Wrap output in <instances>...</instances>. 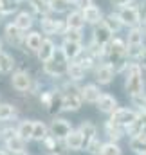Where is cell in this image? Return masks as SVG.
<instances>
[{"instance_id": "8d00e7d4", "label": "cell", "mask_w": 146, "mask_h": 155, "mask_svg": "<svg viewBox=\"0 0 146 155\" xmlns=\"http://www.w3.org/2000/svg\"><path fill=\"white\" fill-rule=\"evenodd\" d=\"M98 155H123V150L119 148V144H117V143L108 141V143L101 144V148H99V153H98Z\"/></svg>"}, {"instance_id": "bcb514c9", "label": "cell", "mask_w": 146, "mask_h": 155, "mask_svg": "<svg viewBox=\"0 0 146 155\" xmlns=\"http://www.w3.org/2000/svg\"><path fill=\"white\" fill-rule=\"evenodd\" d=\"M0 155H9L7 152H4V150H0Z\"/></svg>"}, {"instance_id": "7bdbcfd3", "label": "cell", "mask_w": 146, "mask_h": 155, "mask_svg": "<svg viewBox=\"0 0 146 155\" xmlns=\"http://www.w3.org/2000/svg\"><path fill=\"white\" fill-rule=\"evenodd\" d=\"M72 4L76 5V7H78V9H79V11H83L85 7H88V5H92L94 2H92V0H74Z\"/></svg>"}, {"instance_id": "484cf974", "label": "cell", "mask_w": 146, "mask_h": 155, "mask_svg": "<svg viewBox=\"0 0 146 155\" xmlns=\"http://www.w3.org/2000/svg\"><path fill=\"white\" fill-rule=\"evenodd\" d=\"M85 72H87V71H85V69H83L76 60L67 63V72H65V74H67L69 79L74 81V83H76V81H81V79L85 78Z\"/></svg>"}, {"instance_id": "3957f363", "label": "cell", "mask_w": 146, "mask_h": 155, "mask_svg": "<svg viewBox=\"0 0 146 155\" xmlns=\"http://www.w3.org/2000/svg\"><path fill=\"white\" fill-rule=\"evenodd\" d=\"M61 92V110L65 112H78L81 108V87H78L74 81H69L63 85Z\"/></svg>"}, {"instance_id": "8fae6325", "label": "cell", "mask_w": 146, "mask_h": 155, "mask_svg": "<svg viewBox=\"0 0 146 155\" xmlns=\"http://www.w3.org/2000/svg\"><path fill=\"white\" fill-rule=\"evenodd\" d=\"M41 144L45 146V150H47L49 155H69V150H67V146L63 144V141L54 139L51 134L41 141Z\"/></svg>"}, {"instance_id": "f546056e", "label": "cell", "mask_w": 146, "mask_h": 155, "mask_svg": "<svg viewBox=\"0 0 146 155\" xmlns=\"http://www.w3.org/2000/svg\"><path fill=\"white\" fill-rule=\"evenodd\" d=\"M27 4H29L31 11L40 15V16H49V13H51L47 0H27Z\"/></svg>"}, {"instance_id": "d6a6232c", "label": "cell", "mask_w": 146, "mask_h": 155, "mask_svg": "<svg viewBox=\"0 0 146 155\" xmlns=\"http://www.w3.org/2000/svg\"><path fill=\"white\" fill-rule=\"evenodd\" d=\"M101 22H103L110 31H112V35H114V33H119V31L123 29V24H121V20H119L117 13H110L107 18H101Z\"/></svg>"}, {"instance_id": "7dc6e473", "label": "cell", "mask_w": 146, "mask_h": 155, "mask_svg": "<svg viewBox=\"0 0 146 155\" xmlns=\"http://www.w3.org/2000/svg\"><path fill=\"white\" fill-rule=\"evenodd\" d=\"M143 134H146V124H144V128H143Z\"/></svg>"}, {"instance_id": "7a4b0ae2", "label": "cell", "mask_w": 146, "mask_h": 155, "mask_svg": "<svg viewBox=\"0 0 146 155\" xmlns=\"http://www.w3.org/2000/svg\"><path fill=\"white\" fill-rule=\"evenodd\" d=\"M124 90H126V94L130 97L144 92L143 71L139 69L137 63H128L126 69H124Z\"/></svg>"}, {"instance_id": "7c38bea8", "label": "cell", "mask_w": 146, "mask_h": 155, "mask_svg": "<svg viewBox=\"0 0 146 155\" xmlns=\"http://www.w3.org/2000/svg\"><path fill=\"white\" fill-rule=\"evenodd\" d=\"M60 51H61V54L67 58V61H74V60H78L79 54L83 52V47H81L79 41H69V40H63Z\"/></svg>"}, {"instance_id": "30bf717a", "label": "cell", "mask_w": 146, "mask_h": 155, "mask_svg": "<svg viewBox=\"0 0 146 155\" xmlns=\"http://www.w3.org/2000/svg\"><path fill=\"white\" fill-rule=\"evenodd\" d=\"M11 85L18 92H27L31 88V85H33V78L29 76V72H25V71H16L13 74V78H11Z\"/></svg>"}, {"instance_id": "ba28073f", "label": "cell", "mask_w": 146, "mask_h": 155, "mask_svg": "<svg viewBox=\"0 0 146 155\" xmlns=\"http://www.w3.org/2000/svg\"><path fill=\"white\" fill-rule=\"evenodd\" d=\"M112 38H114L112 31H110L103 22H99V24H96V25H94V31H92V43H94V45H98V47L105 49Z\"/></svg>"}, {"instance_id": "cb8c5ba5", "label": "cell", "mask_w": 146, "mask_h": 155, "mask_svg": "<svg viewBox=\"0 0 146 155\" xmlns=\"http://www.w3.org/2000/svg\"><path fill=\"white\" fill-rule=\"evenodd\" d=\"M41 40H43L41 38V33H36V31H33L27 36H24V43H25L24 52H36L40 49V45H41Z\"/></svg>"}, {"instance_id": "836d02e7", "label": "cell", "mask_w": 146, "mask_h": 155, "mask_svg": "<svg viewBox=\"0 0 146 155\" xmlns=\"http://www.w3.org/2000/svg\"><path fill=\"white\" fill-rule=\"evenodd\" d=\"M144 41V31L143 27H132L128 31V38H126V45H135V43H143Z\"/></svg>"}, {"instance_id": "f6af8a7d", "label": "cell", "mask_w": 146, "mask_h": 155, "mask_svg": "<svg viewBox=\"0 0 146 155\" xmlns=\"http://www.w3.org/2000/svg\"><path fill=\"white\" fill-rule=\"evenodd\" d=\"M112 2H114L115 5H119V7H121V5H126V4H134L135 0H112Z\"/></svg>"}, {"instance_id": "60d3db41", "label": "cell", "mask_w": 146, "mask_h": 155, "mask_svg": "<svg viewBox=\"0 0 146 155\" xmlns=\"http://www.w3.org/2000/svg\"><path fill=\"white\" fill-rule=\"evenodd\" d=\"M81 38H83L81 29H69V27H65V31H63V40H69V41H79V43H81Z\"/></svg>"}, {"instance_id": "277c9868", "label": "cell", "mask_w": 146, "mask_h": 155, "mask_svg": "<svg viewBox=\"0 0 146 155\" xmlns=\"http://www.w3.org/2000/svg\"><path fill=\"white\" fill-rule=\"evenodd\" d=\"M67 58L61 54V51H54V56L47 61H43V72L51 78H61L67 72Z\"/></svg>"}, {"instance_id": "b9f144b4", "label": "cell", "mask_w": 146, "mask_h": 155, "mask_svg": "<svg viewBox=\"0 0 146 155\" xmlns=\"http://www.w3.org/2000/svg\"><path fill=\"white\" fill-rule=\"evenodd\" d=\"M101 144H103V143L99 141V137H94V139H92V141H90L88 144H85L83 148L87 150V153H90V155H98V153H99V148H101Z\"/></svg>"}, {"instance_id": "9a60e30c", "label": "cell", "mask_w": 146, "mask_h": 155, "mask_svg": "<svg viewBox=\"0 0 146 155\" xmlns=\"http://www.w3.org/2000/svg\"><path fill=\"white\" fill-rule=\"evenodd\" d=\"M114 76H115V71L110 67L108 63H103L96 69V81L99 85H110L114 81Z\"/></svg>"}, {"instance_id": "681fc988", "label": "cell", "mask_w": 146, "mask_h": 155, "mask_svg": "<svg viewBox=\"0 0 146 155\" xmlns=\"http://www.w3.org/2000/svg\"><path fill=\"white\" fill-rule=\"evenodd\" d=\"M69 2H71V4H72V2H74V0H69Z\"/></svg>"}, {"instance_id": "ab89813d", "label": "cell", "mask_w": 146, "mask_h": 155, "mask_svg": "<svg viewBox=\"0 0 146 155\" xmlns=\"http://www.w3.org/2000/svg\"><path fill=\"white\" fill-rule=\"evenodd\" d=\"M132 105L137 107L135 112L146 114V96H144V92H143V94H137V96H132Z\"/></svg>"}, {"instance_id": "f1b7e54d", "label": "cell", "mask_w": 146, "mask_h": 155, "mask_svg": "<svg viewBox=\"0 0 146 155\" xmlns=\"http://www.w3.org/2000/svg\"><path fill=\"white\" fill-rule=\"evenodd\" d=\"M130 148L135 152V153H146V134L139 132L135 135L130 137Z\"/></svg>"}, {"instance_id": "ffe728a7", "label": "cell", "mask_w": 146, "mask_h": 155, "mask_svg": "<svg viewBox=\"0 0 146 155\" xmlns=\"http://www.w3.org/2000/svg\"><path fill=\"white\" fill-rule=\"evenodd\" d=\"M33 124H35V119H24V121H20L18 126H16V135L20 139H24L25 143L33 141Z\"/></svg>"}, {"instance_id": "9c48e42d", "label": "cell", "mask_w": 146, "mask_h": 155, "mask_svg": "<svg viewBox=\"0 0 146 155\" xmlns=\"http://www.w3.org/2000/svg\"><path fill=\"white\" fill-rule=\"evenodd\" d=\"M40 25H41V31L49 36L52 35H63L65 31V20H52L51 16H41L40 20Z\"/></svg>"}, {"instance_id": "8992f818", "label": "cell", "mask_w": 146, "mask_h": 155, "mask_svg": "<svg viewBox=\"0 0 146 155\" xmlns=\"http://www.w3.org/2000/svg\"><path fill=\"white\" fill-rule=\"evenodd\" d=\"M71 130H72V124L63 117H54L51 121V124H49V134L54 139H60V141H63L71 134Z\"/></svg>"}, {"instance_id": "44dd1931", "label": "cell", "mask_w": 146, "mask_h": 155, "mask_svg": "<svg viewBox=\"0 0 146 155\" xmlns=\"http://www.w3.org/2000/svg\"><path fill=\"white\" fill-rule=\"evenodd\" d=\"M105 134L108 135L110 141H119L124 134H126V130H124V126H121V124H117V123H114V121H107L105 123Z\"/></svg>"}, {"instance_id": "1f68e13d", "label": "cell", "mask_w": 146, "mask_h": 155, "mask_svg": "<svg viewBox=\"0 0 146 155\" xmlns=\"http://www.w3.org/2000/svg\"><path fill=\"white\" fill-rule=\"evenodd\" d=\"M47 135H49V126L43 121H35V124H33V141L41 143Z\"/></svg>"}, {"instance_id": "d590c367", "label": "cell", "mask_w": 146, "mask_h": 155, "mask_svg": "<svg viewBox=\"0 0 146 155\" xmlns=\"http://www.w3.org/2000/svg\"><path fill=\"white\" fill-rule=\"evenodd\" d=\"M13 117H16V108L11 103H0V121H11Z\"/></svg>"}, {"instance_id": "7402d4cb", "label": "cell", "mask_w": 146, "mask_h": 155, "mask_svg": "<svg viewBox=\"0 0 146 155\" xmlns=\"http://www.w3.org/2000/svg\"><path fill=\"white\" fill-rule=\"evenodd\" d=\"M54 51H56V47H54L52 40L51 38H43L41 40L40 49L36 51V54H38V58H40V61H47V60H51V58L54 56Z\"/></svg>"}, {"instance_id": "f35d334b", "label": "cell", "mask_w": 146, "mask_h": 155, "mask_svg": "<svg viewBox=\"0 0 146 155\" xmlns=\"http://www.w3.org/2000/svg\"><path fill=\"white\" fill-rule=\"evenodd\" d=\"M143 51H144V43L126 45V58H130V60H135V61H137V58L143 54Z\"/></svg>"}, {"instance_id": "e575fe53", "label": "cell", "mask_w": 146, "mask_h": 155, "mask_svg": "<svg viewBox=\"0 0 146 155\" xmlns=\"http://www.w3.org/2000/svg\"><path fill=\"white\" fill-rule=\"evenodd\" d=\"M47 4H49L51 13H67L71 7L69 0H47Z\"/></svg>"}, {"instance_id": "4fadbf2b", "label": "cell", "mask_w": 146, "mask_h": 155, "mask_svg": "<svg viewBox=\"0 0 146 155\" xmlns=\"http://www.w3.org/2000/svg\"><path fill=\"white\" fill-rule=\"evenodd\" d=\"M94 105H98V110H99V112H103V114H112V112L117 108V99H115L112 94H103V92H101L99 99H98Z\"/></svg>"}, {"instance_id": "5b68a950", "label": "cell", "mask_w": 146, "mask_h": 155, "mask_svg": "<svg viewBox=\"0 0 146 155\" xmlns=\"http://www.w3.org/2000/svg\"><path fill=\"white\" fill-rule=\"evenodd\" d=\"M117 16L121 20L123 25H128V27H137L141 24V11L137 5L134 4H126V5H121L119 11H117Z\"/></svg>"}, {"instance_id": "ee69618b", "label": "cell", "mask_w": 146, "mask_h": 155, "mask_svg": "<svg viewBox=\"0 0 146 155\" xmlns=\"http://www.w3.org/2000/svg\"><path fill=\"white\" fill-rule=\"evenodd\" d=\"M137 65H139V69L141 71H146V47H144V51H143V54L137 58V61H135Z\"/></svg>"}, {"instance_id": "6da1fadb", "label": "cell", "mask_w": 146, "mask_h": 155, "mask_svg": "<svg viewBox=\"0 0 146 155\" xmlns=\"http://www.w3.org/2000/svg\"><path fill=\"white\" fill-rule=\"evenodd\" d=\"M103 56L107 58V63L115 71V72H123L128 65V58H126V43L119 38H112L108 45L103 49Z\"/></svg>"}, {"instance_id": "d4e9b609", "label": "cell", "mask_w": 146, "mask_h": 155, "mask_svg": "<svg viewBox=\"0 0 146 155\" xmlns=\"http://www.w3.org/2000/svg\"><path fill=\"white\" fill-rule=\"evenodd\" d=\"M47 112L51 114V116H58L60 112H63L61 110V92L60 90H52V94H51V99H49V103H47Z\"/></svg>"}, {"instance_id": "e0dca14e", "label": "cell", "mask_w": 146, "mask_h": 155, "mask_svg": "<svg viewBox=\"0 0 146 155\" xmlns=\"http://www.w3.org/2000/svg\"><path fill=\"white\" fill-rule=\"evenodd\" d=\"M63 144L69 152H79L83 148V135L79 134V130H71V134L63 139Z\"/></svg>"}, {"instance_id": "83f0119b", "label": "cell", "mask_w": 146, "mask_h": 155, "mask_svg": "<svg viewBox=\"0 0 146 155\" xmlns=\"http://www.w3.org/2000/svg\"><path fill=\"white\" fill-rule=\"evenodd\" d=\"M65 25H67L69 29H83L85 20H83V16H81V11H79V9L71 11V13L67 15V18H65Z\"/></svg>"}, {"instance_id": "4316f807", "label": "cell", "mask_w": 146, "mask_h": 155, "mask_svg": "<svg viewBox=\"0 0 146 155\" xmlns=\"http://www.w3.org/2000/svg\"><path fill=\"white\" fill-rule=\"evenodd\" d=\"M25 141L20 139L18 135H13L9 139H5V150H9V153L15 155V153H20V152H25Z\"/></svg>"}, {"instance_id": "2e32d148", "label": "cell", "mask_w": 146, "mask_h": 155, "mask_svg": "<svg viewBox=\"0 0 146 155\" xmlns=\"http://www.w3.org/2000/svg\"><path fill=\"white\" fill-rule=\"evenodd\" d=\"M78 130H79V134L83 135V146L88 144L94 137H98V128H96V124H94L92 121H88V119L81 121V124H79Z\"/></svg>"}, {"instance_id": "74e56055", "label": "cell", "mask_w": 146, "mask_h": 155, "mask_svg": "<svg viewBox=\"0 0 146 155\" xmlns=\"http://www.w3.org/2000/svg\"><path fill=\"white\" fill-rule=\"evenodd\" d=\"M22 0H0V15H11L18 9Z\"/></svg>"}, {"instance_id": "4dcf8cb0", "label": "cell", "mask_w": 146, "mask_h": 155, "mask_svg": "<svg viewBox=\"0 0 146 155\" xmlns=\"http://www.w3.org/2000/svg\"><path fill=\"white\" fill-rule=\"evenodd\" d=\"M15 58L11 56V54H7V52H4V51H0V74H7V72H11L13 69H15Z\"/></svg>"}, {"instance_id": "c3c4849f", "label": "cell", "mask_w": 146, "mask_h": 155, "mask_svg": "<svg viewBox=\"0 0 146 155\" xmlns=\"http://www.w3.org/2000/svg\"><path fill=\"white\" fill-rule=\"evenodd\" d=\"M0 51H2V40H0Z\"/></svg>"}, {"instance_id": "52a82bcc", "label": "cell", "mask_w": 146, "mask_h": 155, "mask_svg": "<svg viewBox=\"0 0 146 155\" xmlns=\"http://www.w3.org/2000/svg\"><path fill=\"white\" fill-rule=\"evenodd\" d=\"M139 116V112H135V110H132V108H123V107H117L114 112H112V117H110V121H114V123H117V124H121V126H124V130L137 119Z\"/></svg>"}, {"instance_id": "603a6c76", "label": "cell", "mask_w": 146, "mask_h": 155, "mask_svg": "<svg viewBox=\"0 0 146 155\" xmlns=\"http://www.w3.org/2000/svg\"><path fill=\"white\" fill-rule=\"evenodd\" d=\"M99 96H101V90L98 88V85H85V87H81V99L85 101V103H96L98 99H99Z\"/></svg>"}, {"instance_id": "5bb4252c", "label": "cell", "mask_w": 146, "mask_h": 155, "mask_svg": "<svg viewBox=\"0 0 146 155\" xmlns=\"http://www.w3.org/2000/svg\"><path fill=\"white\" fill-rule=\"evenodd\" d=\"M24 36H25V35H22V31L16 29L13 24H7V25H5V40H7L9 45L20 49L22 43H24Z\"/></svg>"}, {"instance_id": "d6986e66", "label": "cell", "mask_w": 146, "mask_h": 155, "mask_svg": "<svg viewBox=\"0 0 146 155\" xmlns=\"http://www.w3.org/2000/svg\"><path fill=\"white\" fill-rule=\"evenodd\" d=\"M33 24H35L33 15H31V13H27V11L18 13V15H16V18L13 20V25H15L16 29H20L22 33H24V31H29V29L33 27Z\"/></svg>"}, {"instance_id": "ac0fdd59", "label": "cell", "mask_w": 146, "mask_h": 155, "mask_svg": "<svg viewBox=\"0 0 146 155\" xmlns=\"http://www.w3.org/2000/svg\"><path fill=\"white\" fill-rule=\"evenodd\" d=\"M81 16H83V20H85V24H92V25H96V24H99L101 22V9L98 7V5H88V7H85L83 11H81Z\"/></svg>"}]
</instances>
